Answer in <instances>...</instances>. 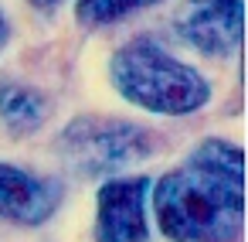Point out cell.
Segmentation results:
<instances>
[{
	"label": "cell",
	"mask_w": 248,
	"mask_h": 242,
	"mask_svg": "<svg viewBox=\"0 0 248 242\" xmlns=\"http://www.w3.org/2000/svg\"><path fill=\"white\" fill-rule=\"evenodd\" d=\"M160 232L170 242H234L245 225V154L207 137L150 191Z\"/></svg>",
	"instance_id": "cell-1"
},
{
	"label": "cell",
	"mask_w": 248,
	"mask_h": 242,
	"mask_svg": "<svg viewBox=\"0 0 248 242\" xmlns=\"http://www.w3.org/2000/svg\"><path fill=\"white\" fill-rule=\"evenodd\" d=\"M109 79L129 106L156 116H190L211 103V82L150 38L119 45L109 58Z\"/></svg>",
	"instance_id": "cell-2"
},
{
	"label": "cell",
	"mask_w": 248,
	"mask_h": 242,
	"mask_svg": "<svg viewBox=\"0 0 248 242\" xmlns=\"http://www.w3.org/2000/svg\"><path fill=\"white\" fill-rule=\"evenodd\" d=\"M156 150V133L119 116H75L58 137L62 164L78 177H112L123 167L146 160Z\"/></svg>",
	"instance_id": "cell-3"
},
{
	"label": "cell",
	"mask_w": 248,
	"mask_h": 242,
	"mask_svg": "<svg viewBox=\"0 0 248 242\" xmlns=\"http://www.w3.org/2000/svg\"><path fill=\"white\" fill-rule=\"evenodd\" d=\"M173 31L204 58H231L241 48L245 0H184L173 14Z\"/></svg>",
	"instance_id": "cell-4"
},
{
	"label": "cell",
	"mask_w": 248,
	"mask_h": 242,
	"mask_svg": "<svg viewBox=\"0 0 248 242\" xmlns=\"http://www.w3.org/2000/svg\"><path fill=\"white\" fill-rule=\"evenodd\" d=\"M150 177H109L95 194V242H146Z\"/></svg>",
	"instance_id": "cell-5"
},
{
	"label": "cell",
	"mask_w": 248,
	"mask_h": 242,
	"mask_svg": "<svg viewBox=\"0 0 248 242\" xmlns=\"http://www.w3.org/2000/svg\"><path fill=\"white\" fill-rule=\"evenodd\" d=\"M62 205V181L0 164V218L14 225H41Z\"/></svg>",
	"instance_id": "cell-6"
},
{
	"label": "cell",
	"mask_w": 248,
	"mask_h": 242,
	"mask_svg": "<svg viewBox=\"0 0 248 242\" xmlns=\"http://www.w3.org/2000/svg\"><path fill=\"white\" fill-rule=\"evenodd\" d=\"M48 120V99L21 82H0V123L14 137H28L41 130Z\"/></svg>",
	"instance_id": "cell-7"
},
{
	"label": "cell",
	"mask_w": 248,
	"mask_h": 242,
	"mask_svg": "<svg viewBox=\"0 0 248 242\" xmlns=\"http://www.w3.org/2000/svg\"><path fill=\"white\" fill-rule=\"evenodd\" d=\"M153 4H160V0H75V21L85 28H106Z\"/></svg>",
	"instance_id": "cell-8"
},
{
	"label": "cell",
	"mask_w": 248,
	"mask_h": 242,
	"mask_svg": "<svg viewBox=\"0 0 248 242\" xmlns=\"http://www.w3.org/2000/svg\"><path fill=\"white\" fill-rule=\"evenodd\" d=\"M7 38H11V24H7V17L0 14V48L7 45Z\"/></svg>",
	"instance_id": "cell-9"
},
{
	"label": "cell",
	"mask_w": 248,
	"mask_h": 242,
	"mask_svg": "<svg viewBox=\"0 0 248 242\" xmlns=\"http://www.w3.org/2000/svg\"><path fill=\"white\" fill-rule=\"evenodd\" d=\"M31 4H34L38 11H55V7L62 4V0H31Z\"/></svg>",
	"instance_id": "cell-10"
}]
</instances>
